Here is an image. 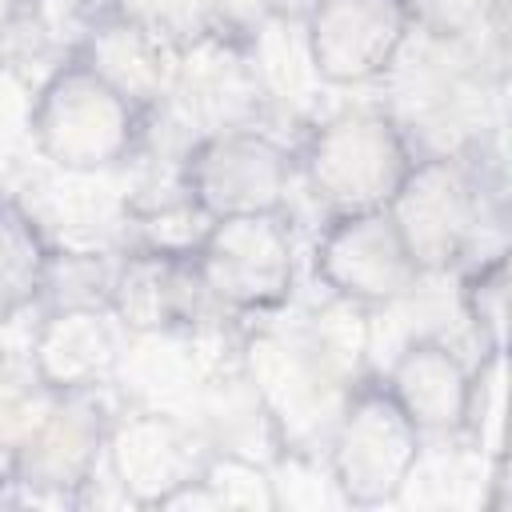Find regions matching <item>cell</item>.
Listing matches in <instances>:
<instances>
[{"instance_id":"e0dca14e","label":"cell","mask_w":512,"mask_h":512,"mask_svg":"<svg viewBox=\"0 0 512 512\" xmlns=\"http://www.w3.org/2000/svg\"><path fill=\"white\" fill-rule=\"evenodd\" d=\"M52 268L56 248L40 220L16 200H0V324L24 316L48 296Z\"/></svg>"},{"instance_id":"52a82bcc","label":"cell","mask_w":512,"mask_h":512,"mask_svg":"<svg viewBox=\"0 0 512 512\" xmlns=\"http://www.w3.org/2000/svg\"><path fill=\"white\" fill-rule=\"evenodd\" d=\"M176 184L208 220L284 212L296 184V152L260 124L200 132L180 160Z\"/></svg>"},{"instance_id":"7402d4cb","label":"cell","mask_w":512,"mask_h":512,"mask_svg":"<svg viewBox=\"0 0 512 512\" xmlns=\"http://www.w3.org/2000/svg\"><path fill=\"white\" fill-rule=\"evenodd\" d=\"M504 408H508V348L476 352L460 440H464L468 448H476L480 456H488V460L508 456Z\"/></svg>"},{"instance_id":"4fadbf2b","label":"cell","mask_w":512,"mask_h":512,"mask_svg":"<svg viewBox=\"0 0 512 512\" xmlns=\"http://www.w3.org/2000/svg\"><path fill=\"white\" fill-rule=\"evenodd\" d=\"M108 308L136 336H192L200 324L224 320L192 268V252H160V248H124L112 260L108 276Z\"/></svg>"},{"instance_id":"9c48e42d","label":"cell","mask_w":512,"mask_h":512,"mask_svg":"<svg viewBox=\"0 0 512 512\" xmlns=\"http://www.w3.org/2000/svg\"><path fill=\"white\" fill-rule=\"evenodd\" d=\"M416 28V0H308L300 44L308 72L328 88L384 84Z\"/></svg>"},{"instance_id":"ffe728a7","label":"cell","mask_w":512,"mask_h":512,"mask_svg":"<svg viewBox=\"0 0 512 512\" xmlns=\"http://www.w3.org/2000/svg\"><path fill=\"white\" fill-rule=\"evenodd\" d=\"M100 12L184 52L228 28V0H104Z\"/></svg>"},{"instance_id":"5bb4252c","label":"cell","mask_w":512,"mask_h":512,"mask_svg":"<svg viewBox=\"0 0 512 512\" xmlns=\"http://www.w3.org/2000/svg\"><path fill=\"white\" fill-rule=\"evenodd\" d=\"M168 104L196 128V136L260 124L256 116L264 104V72L260 60L236 40L232 24L176 56Z\"/></svg>"},{"instance_id":"5b68a950","label":"cell","mask_w":512,"mask_h":512,"mask_svg":"<svg viewBox=\"0 0 512 512\" xmlns=\"http://www.w3.org/2000/svg\"><path fill=\"white\" fill-rule=\"evenodd\" d=\"M192 268L224 320L280 316L296 292V232L288 212L208 220L192 248Z\"/></svg>"},{"instance_id":"8992f818","label":"cell","mask_w":512,"mask_h":512,"mask_svg":"<svg viewBox=\"0 0 512 512\" xmlns=\"http://www.w3.org/2000/svg\"><path fill=\"white\" fill-rule=\"evenodd\" d=\"M424 444L428 440L392 400L380 372H368L344 396L320 456L344 508H384L400 504Z\"/></svg>"},{"instance_id":"2e32d148","label":"cell","mask_w":512,"mask_h":512,"mask_svg":"<svg viewBox=\"0 0 512 512\" xmlns=\"http://www.w3.org/2000/svg\"><path fill=\"white\" fill-rule=\"evenodd\" d=\"M76 52L104 76L112 80L124 96H132L144 112H156L168 104V92H172V76H176V48L160 44L156 36L100 12L84 40L76 44Z\"/></svg>"},{"instance_id":"7a4b0ae2","label":"cell","mask_w":512,"mask_h":512,"mask_svg":"<svg viewBox=\"0 0 512 512\" xmlns=\"http://www.w3.org/2000/svg\"><path fill=\"white\" fill-rule=\"evenodd\" d=\"M148 116L152 112H144L72 48L40 80L28 108V136L52 168L68 176H96L136 156Z\"/></svg>"},{"instance_id":"3957f363","label":"cell","mask_w":512,"mask_h":512,"mask_svg":"<svg viewBox=\"0 0 512 512\" xmlns=\"http://www.w3.org/2000/svg\"><path fill=\"white\" fill-rule=\"evenodd\" d=\"M296 152V180L308 184L312 200L328 212L384 208L416 144L384 104H352L320 116Z\"/></svg>"},{"instance_id":"6da1fadb","label":"cell","mask_w":512,"mask_h":512,"mask_svg":"<svg viewBox=\"0 0 512 512\" xmlns=\"http://www.w3.org/2000/svg\"><path fill=\"white\" fill-rule=\"evenodd\" d=\"M368 312L344 300L276 320H252L236 364L260 404L276 452L320 456L328 428L360 376H368Z\"/></svg>"},{"instance_id":"8fae6325","label":"cell","mask_w":512,"mask_h":512,"mask_svg":"<svg viewBox=\"0 0 512 512\" xmlns=\"http://www.w3.org/2000/svg\"><path fill=\"white\" fill-rule=\"evenodd\" d=\"M216 444L196 420L180 412L140 404L124 408L108 424L104 472L120 496L136 508H164L180 488H188Z\"/></svg>"},{"instance_id":"9a60e30c","label":"cell","mask_w":512,"mask_h":512,"mask_svg":"<svg viewBox=\"0 0 512 512\" xmlns=\"http://www.w3.org/2000/svg\"><path fill=\"white\" fill-rule=\"evenodd\" d=\"M380 380L428 444L460 440L468 388H472V360L448 336L440 332L408 336L380 372Z\"/></svg>"},{"instance_id":"277c9868","label":"cell","mask_w":512,"mask_h":512,"mask_svg":"<svg viewBox=\"0 0 512 512\" xmlns=\"http://www.w3.org/2000/svg\"><path fill=\"white\" fill-rule=\"evenodd\" d=\"M384 212L428 280L448 276L484 252L480 232L488 224V188L468 148L416 152Z\"/></svg>"},{"instance_id":"30bf717a","label":"cell","mask_w":512,"mask_h":512,"mask_svg":"<svg viewBox=\"0 0 512 512\" xmlns=\"http://www.w3.org/2000/svg\"><path fill=\"white\" fill-rule=\"evenodd\" d=\"M116 408L104 388L52 392L8 488L24 504H80L104 472V440Z\"/></svg>"},{"instance_id":"cb8c5ba5","label":"cell","mask_w":512,"mask_h":512,"mask_svg":"<svg viewBox=\"0 0 512 512\" xmlns=\"http://www.w3.org/2000/svg\"><path fill=\"white\" fill-rule=\"evenodd\" d=\"M468 4H480V8H504L508 0H468Z\"/></svg>"},{"instance_id":"603a6c76","label":"cell","mask_w":512,"mask_h":512,"mask_svg":"<svg viewBox=\"0 0 512 512\" xmlns=\"http://www.w3.org/2000/svg\"><path fill=\"white\" fill-rule=\"evenodd\" d=\"M24 4L28 0H0V44L16 32V24L24 20Z\"/></svg>"},{"instance_id":"7c38bea8","label":"cell","mask_w":512,"mask_h":512,"mask_svg":"<svg viewBox=\"0 0 512 512\" xmlns=\"http://www.w3.org/2000/svg\"><path fill=\"white\" fill-rule=\"evenodd\" d=\"M132 332L104 300H56L28 340V368L52 392L108 388L128 360Z\"/></svg>"},{"instance_id":"44dd1931","label":"cell","mask_w":512,"mask_h":512,"mask_svg":"<svg viewBox=\"0 0 512 512\" xmlns=\"http://www.w3.org/2000/svg\"><path fill=\"white\" fill-rule=\"evenodd\" d=\"M48 400L52 388L36 380L28 360H0V488L12 484Z\"/></svg>"},{"instance_id":"d6986e66","label":"cell","mask_w":512,"mask_h":512,"mask_svg":"<svg viewBox=\"0 0 512 512\" xmlns=\"http://www.w3.org/2000/svg\"><path fill=\"white\" fill-rule=\"evenodd\" d=\"M508 292H512V276H508L504 244L456 268V308L476 340V352L508 348Z\"/></svg>"},{"instance_id":"ac0fdd59","label":"cell","mask_w":512,"mask_h":512,"mask_svg":"<svg viewBox=\"0 0 512 512\" xmlns=\"http://www.w3.org/2000/svg\"><path fill=\"white\" fill-rule=\"evenodd\" d=\"M164 508L184 512H276L272 464L240 448H212L200 476L180 488Z\"/></svg>"},{"instance_id":"ba28073f","label":"cell","mask_w":512,"mask_h":512,"mask_svg":"<svg viewBox=\"0 0 512 512\" xmlns=\"http://www.w3.org/2000/svg\"><path fill=\"white\" fill-rule=\"evenodd\" d=\"M312 272L324 296L364 312H388L428 284L384 208L328 212L312 244Z\"/></svg>"}]
</instances>
